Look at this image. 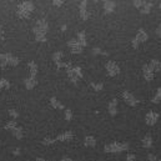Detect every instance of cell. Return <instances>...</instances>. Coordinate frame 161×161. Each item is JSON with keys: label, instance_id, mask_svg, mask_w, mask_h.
<instances>
[{"label": "cell", "instance_id": "cell-1", "mask_svg": "<svg viewBox=\"0 0 161 161\" xmlns=\"http://www.w3.org/2000/svg\"><path fill=\"white\" fill-rule=\"evenodd\" d=\"M49 25L45 19H39L33 28V31L35 34V40L37 43H45L46 41V33H48Z\"/></svg>", "mask_w": 161, "mask_h": 161}, {"label": "cell", "instance_id": "cell-2", "mask_svg": "<svg viewBox=\"0 0 161 161\" xmlns=\"http://www.w3.org/2000/svg\"><path fill=\"white\" fill-rule=\"evenodd\" d=\"M33 10H34L33 1H20L16 6V15L20 19H25L30 16Z\"/></svg>", "mask_w": 161, "mask_h": 161}, {"label": "cell", "instance_id": "cell-3", "mask_svg": "<svg viewBox=\"0 0 161 161\" xmlns=\"http://www.w3.org/2000/svg\"><path fill=\"white\" fill-rule=\"evenodd\" d=\"M20 62V59L18 56H15L11 52H3L0 54V65L1 67L5 66H18Z\"/></svg>", "mask_w": 161, "mask_h": 161}, {"label": "cell", "instance_id": "cell-4", "mask_svg": "<svg viewBox=\"0 0 161 161\" xmlns=\"http://www.w3.org/2000/svg\"><path fill=\"white\" fill-rule=\"evenodd\" d=\"M126 150H129V144L127 142L114 141L104 146L105 152H121V151H126Z\"/></svg>", "mask_w": 161, "mask_h": 161}, {"label": "cell", "instance_id": "cell-5", "mask_svg": "<svg viewBox=\"0 0 161 161\" xmlns=\"http://www.w3.org/2000/svg\"><path fill=\"white\" fill-rule=\"evenodd\" d=\"M4 129L11 131L14 136L16 137V139H19V140L24 137V131H22V129L18 125L16 122L14 121V120H11V121H7V122L5 124V126H4Z\"/></svg>", "mask_w": 161, "mask_h": 161}, {"label": "cell", "instance_id": "cell-6", "mask_svg": "<svg viewBox=\"0 0 161 161\" xmlns=\"http://www.w3.org/2000/svg\"><path fill=\"white\" fill-rule=\"evenodd\" d=\"M66 73H67V77H69V80L71 82H74V84H76V82L82 77V73H81V67L80 66H71V67H69V69L66 70Z\"/></svg>", "mask_w": 161, "mask_h": 161}, {"label": "cell", "instance_id": "cell-7", "mask_svg": "<svg viewBox=\"0 0 161 161\" xmlns=\"http://www.w3.org/2000/svg\"><path fill=\"white\" fill-rule=\"evenodd\" d=\"M147 34L145 33V30L144 29H140L137 31V34H136V36L132 39V41H131V45H132V48L134 49H136L137 46H139V44L140 43H144V41H146L147 40Z\"/></svg>", "mask_w": 161, "mask_h": 161}, {"label": "cell", "instance_id": "cell-8", "mask_svg": "<svg viewBox=\"0 0 161 161\" xmlns=\"http://www.w3.org/2000/svg\"><path fill=\"white\" fill-rule=\"evenodd\" d=\"M105 67H106L109 76H116V75H119V73H120V67L115 61H107Z\"/></svg>", "mask_w": 161, "mask_h": 161}, {"label": "cell", "instance_id": "cell-9", "mask_svg": "<svg viewBox=\"0 0 161 161\" xmlns=\"http://www.w3.org/2000/svg\"><path fill=\"white\" fill-rule=\"evenodd\" d=\"M122 99L125 100V103L127 105H130V106H136V105L139 104V100L130 91H124L122 92Z\"/></svg>", "mask_w": 161, "mask_h": 161}, {"label": "cell", "instance_id": "cell-10", "mask_svg": "<svg viewBox=\"0 0 161 161\" xmlns=\"http://www.w3.org/2000/svg\"><path fill=\"white\" fill-rule=\"evenodd\" d=\"M79 14H80V18L82 20H88L90 16V13L88 11V3L85 0L80 1V4H79Z\"/></svg>", "mask_w": 161, "mask_h": 161}, {"label": "cell", "instance_id": "cell-11", "mask_svg": "<svg viewBox=\"0 0 161 161\" xmlns=\"http://www.w3.org/2000/svg\"><path fill=\"white\" fill-rule=\"evenodd\" d=\"M67 46L70 48V50H71V52H73V54H81L82 49H84L80 44L77 43L76 39H71L69 43H67Z\"/></svg>", "mask_w": 161, "mask_h": 161}, {"label": "cell", "instance_id": "cell-12", "mask_svg": "<svg viewBox=\"0 0 161 161\" xmlns=\"http://www.w3.org/2000/svg\"><path fill=\"white\" fill-rule=\"evenodd\" d=\"M159 118H160V115L157 114V112L150 111V112H147V114H146V116H145V121H146V124H147V125L152 126V125H155V124L157 122Z\"/></svg>", "mask_w": 161, "mask_h": 161}, {"label": "cell", "instance_id": "cell-13", "mask_svg": "<svg viewBox=\"0 0 161 161\" xmlns=\"http://www.w3.org/2000/svg\"><path fill=\"white\" fill-rule=\"evenodd\" d=\"M73 137H74V134L71 132V131H64V132L61 134H59L55 139V142L56 141H70V140H73Z\"/></svg>", "mask_w": 161, "mask_h": 161}, {"label": "cell", "instance_id": "cell-14", "mask_svg": "<svg viewBox=\"0 0 161 161\" xmlns=\"http://www.w3.org/2000/svg\"><path fill=\"white\" fill-rule=\"evenodd\" d=\"M142 75H144L146 81H152L154 80V71L150 69L147 64H145V65L142 66Z\"/></svg>", "mask_w": 161, "mask_h": 161}, {"label": "cell", "instance_id": "cell-15", "mask_svg": "<svg viewBox=\"0 0 161 161\" xmlns=\"http://www.w3.org/2000/svg\"><path fill=\"white\" fill-rule=\"evenodd\" d=\"M109 114L111 116H115L118 114V100L116 99H112L109 103Z\"/></svg>", "mask_w": 161, "mask_h": 161}, {"label": "cell", "instance_id": "cell-16", "mask_svg": "<svg viewBox=\"0 0 161 161\" xmlns=\"http://www.w3.org/2000/svg\"><path fill=\"white\" fill-rule=\"evenodd\" d=\"M24 84H25V88L28 89V90H31L34 89L36 86L37 84V81H36V77H31V76H29V77H26L25 80H24Z\"/></svg>", "mask_w": 161, "mask_h": 161}, {"label": "cell", "instance_id": "cell-17", "mask_svg": "<svg viewBox=\"0 0 161 161\" xmlns=\"http://www.w3.org/2000/svg\"><path fill=\"white\" fill-rule=\"evenodd\" d=\"M28 69H29L30 76H31V77H36V74H37V64L35 61H29L28 62Z\"/></svg>", "mask_w": 161, "mask_h": 161}, {"label": "cell", "instance_id": "cell-18", "mask_svg": "<svg viewBox=\"0 0 161 161\" xmlns=\"http://www.w3.org/2000/svg\"><path fill=\"white\" fill-rule=\"evenodd\" d=\"M142 147H145V149H149V147H151L152 146V137H151V135L150 134H146L144 137H142Z\"/></svg>", "mask_w": 161, "mask_h": 161}, {"label": "cell", "instance_id": "cell-19", "mask_svg": "<svg viewBox=\"0 0 161 161\" xmlns=\"http://www.w3.org/2000/svg\"><path fill=\"white\" fill-rule=\"evenodd\" d=\"M147 65H149L150 69L154 71V73H155V71H160L161 70V61H159V60H156V59H152L151 61L147 64Z\"/></svg>", "mask_w": 161, "mask_h": 161}, {"label": "cell", "instance_id": "cell-20", "mask_svg": "<svg viewBox=\"0 0 161 161\" xmlns=\"http://www.w3.org/2000/svg\"><path fill=\"white\" fill-rule=\"evenodd\" d=\"M115 7H116L115 1H105L104 3V10H105V13H107V14L112 13V11L115 10Z\"/></svg>", "mask_w": 161, "mask_h": 161}, {"label": "cell", "instance_id": "cell-21", "mask_svg": "<svg viewBox=\"0 0 161 161\" xmlns=\"http://www.w3.org/2000/svg\"><path fill=\"white\" fill-rule=\"evenodd\" d=\"M76 40H77V43L80 44L82 48L88 45V43H86V34H85V31H80V33H79Z\"/></svg>", "mask_w": 161, "mask_h": 161}, {"label": "cell", "instance_id": "cell-22", "mask_svg": "<svg viewBox=\"0 0 161 161\" xmlns=\"http://www.w3.org/2000/svg\"><path fill=\"white\" fill-rule=\"evenodd\" d=\"M50 104H51V106L55 107V109H60V110H62V109H64V105L60 103V101L56 99L55 96H51L50 97Z\"/></svg>", "mask_w": 161, "mask_h": 161}, {"label": "cell", "instance_id": "cell-23", "mask_svg": "<svg viewBox=\"0 0 161 161\" xmlns=\"http://www.w3.org/2000/svg\"><path fill=\"white\" fill-rule=\"evenodd\" d=\"M84 144H85V146H91L92 147V146L96 145V140H95L94 136H91V135H88L84 140Z\"/></svg>", "mask_w": 161, "mask_h": 161}, {"label": "cell", "instance_id": "cell-24", "mask_svg": "<svg viewBox=\"0 0 161 161\" xmlns=\"http://www.w3.org/2000/svg\"><path fill=\"white\" fill-rule=\"evenodd\" d=\"M151 7H152V3H147V1H145L144 3V5H142L140 7V11L142 14H149L150 13V10H151Z\"/></svg>", "mask_w": 161, "mask_h": 161}, {"label": "cell", "instance_id": "cell-25", "mask_svg": "<svg viewBox=\"0 0 161 161\" xmlns=\"http://www.w3.org/2000/svg\"><path fill=\"white\" fill-rule=\"evenodd\" d=\"M61 58H62L61 51H56V52H54V55H52V60H54V62L56 65H59V64L61 62Z\"/></svg>", "mask_w": 161, "mask_h": 161}, {"label": "cell", "instance_id": "cell-26", "mask_svg": "<svg viewBox=\"0 0 161 161\" xmlns=\"http://www.w3.org/2000/svg\"><path fill=\"white\" fill-rule=\"evenodd\" d=\"M90 86H91L95 91H100V90H103L104 84L103 82H90Z\"/></svg>", "mask_w": 161, "mask_h": 161}, {"label": "cell", "instance_id": "cell-27", "mask_svg": "<svg viewBox=\"0 0 161 161\" xmlns=\"http://www.w3.org/2000/svg\"><path fill=\"white\" fill-rule=\"evenodd\" d=\"M10 88V82L6 79H0V91L3 89H9Z\"/></svg>", "mask_w": 161, "mask_h": 161}, {"label": "cell", "instance_id": "cell-28", "mask_svg": "<svg viewBox=\"0 0 161 161\" xmlns=\"http://www.w3.org/2000/svg\"><path fill=\"white\" fill-rule=\"evenodd\" d=\"M160 100H161V88L157 89L156 95L152 97V103H154V104H157V103H160Z\"/></svg>", "mask_w": 161, "mask_h": 161}, {"label": "cell", "instance_id": "cell-29", "mask_svg": "<svg viewBox=\"0 0 161 161\" xmlns=\"http://www.w3.org/2000/svg\"><path fill=\"white\" fill-rule=\"evenodd\" d=\"M55 142V139L54 137H45L44 140H43V144L44 145H51V144H54Z\"/></svg>", "mask_w": 161, "mask_h": 161}, {"label": "cell", "instance_id": "cell-30", "mask_svg": "<svg viewBox=\"0 0 161 161\" xmlns=\"http://www.w3.org/2000/svg\"><path fill=\"white\" fill-rule=\"evenodd\" d=\"M65 119L67 120V121H70V120L73 119V111H71L70 109H66L65 110Z\"/></svg>", "mask_w": 161, "mask_h": 161}, {"label": "cell", "instance_id": "cell-31", "mask_svg": "<svg viewBox=\"0 0 161 161\" xmlns=\"http://www.w3.org/2000/svg\"><path fill=\"white\" fill-rule=\"evenodd\" d=\"M92 51H94V54H103V55H107V52H106V51H103L100 48H94V49H92Z\"/></svg>", "mask_w": 161, "mask_h": 161}, {"label": "cell", "instance_id": "cell-32", "mask_svg": "<svg viewBox=\"0 0 161 161\" xmlns=\"http://www.w3.org/2000/svg\"><path fill=\"white\" fill-rule=\"evenodd\" d=\"M126 161H137V160H136V156H135L134 154L129 152L127 154V156H126Z\"/></svg>", "mask_w": 161, "mask_h": 161}, {"label": "cell", "instance_id": "cell-33", "mask_svg": "<svg viewBox=\"0 0 161 161\" xmlns=\"http://www.w3.org/2000/svg\"><path fill=\"white\" fill-rule=\"evenodd\" d=\"M144 3L145 1H142V0H136V1H134V6L137 7V9H140V7L144 5Z\"/></svg>", "mask_w": 161, "mask_h": 161}, {"label": "cell", "instance_id": "cell-34", "mask_svg": "<svg viewBox=\"0 0 161 161\" xmlns=\"http://www.w3.org/2000/svg\"><path fill=\"white\" fill-rule=\"evenodd\" d=\"M9 115L11 116V118H18L19 114L16 110H14V109H11V110H9Z\"/></svg>", "mask_w": 161, "mask_h": 161}, {"label": "cell", "instance_id": "cell-35", "mask_svg": "<svg viewBox=\"0 0 161 161\" xmlns=\"http://www.w3.org/2000/svg\"><path fill=\"white\" fill-rule=\"evenodd\" d=\"M62 4H64L62 0H54V1H52V5L54 6H61Z\"/></svg>", "mask_w": 161, "mask_h": 161}, {"label": "cell", "instance_id": "cell-36", "mask_svg": "<svg viewBox=\"0 0 161 161\" xmlns=\"http://www.w3.org/2000/svg\"><path fill=\"white\" fill-rule=\"evenodd\" d=\"M147 159H149L150 161H156V160H157V157H156L155 155H154V154H149V155H147Z\"/></svg>", "mask_w": 161, "mask_h": 161}, {"label": "cell", "instance_id": "cell-37", "mask_svg": "<svg viewBox=\"0 0 161 161\" xmlns=\"http://www.w3.org/2000/svg\"><path fill=\"white\" fill-rule=\"evenodd\" d=\"M156 34H157V35H159V36L161 37V24H160L159 26H157V29H156Z\"/></svg>", "mask_w": 161, "mask_h": 161}, {"label": "cell", "instance_id": "cell-38", "mask_svg": "<svg viewBox=\"0 0 161 161\" xmlns=\"http://www.w3.org/2000/svg\"><path fill=\"white\" fill-rule=\"evenodd\" d=\"M61 161H73V160H71L69 156H64L62 159H61Z\"/></svg>", "mask_w": 161, "mask_h": 161}, {"label": "cell", "instance_id": "cell-39", "mask_svg": "<svg viewBox=\"0 0 161 161\" xmlns=\"http://www.w3.org/2000/svg\"><path fill=\"white\" fill-rule=\"evenodd\" d=\"M3 37H4V31H3L1 25H0V39H3Z\"/></svg>", "mask_w": 161, "mask_h": 161}, {"label": "cell", "instance_id": "cell-40", "mask_svg": "<svg viewBox=\"0 0 161 161\" xmlns=\"http://www.w3.org/2000/svg\"><path fill=\"white\" fill-rule=\"evenodd\" d=\"M13 154H14V155H19V154H20V150H19V149L14 150V151H13Z\"/></svg>", "mask_w": 161, "mask_h": 161}, {"label": "cell", "instance_id": "cell-41", "mask_svg": "<svg viewBox=\"0 0 161 161\" xmlns=\"http://www.w3.org/2000/svg\"><path fill=\"white\" fill-rule=\"evenodd\" d=\"M61 30H62V31H64V30H66V25H62L61 26Z\"/></svg>", "mask_w": 161, "mask_h": 161}, {"label": "cell", "instance_id": "cell-42", "mask_svg": "<svg viewBox=\"0 0 161 161\" xmlns=\"http://www.w3.org/2000/svg\"><path fill=\"white\" fill-rule=\"evenodd\" d=\"M156 161H161V159H160V160H159V159H157V160H156Z\"/></svg>", "mask_w": 161, "mask_h": 161}, {"label": "cell", "instance_id": "cell-43", "mask_svg": "<svg viewBox=\"0 0 161 161\" xmlns=\"http://www.w3.org/2000/svg\"><path fill=\"white\" fill-rule=\"evenodd\" d=\"M160 9H161V4H160Z\"/></svg>", "mask_w": 161, "mask_h": 161}, {"label": "cell", "instance_id": "cell-44", "mask_svg": "<svg viewBox=\"0 0 161 161\" xmlns=\"http://www.w3.org/2000/svg\"><path fill=\"white\" fill-rule=\"evenodd\" d=\"M44 161H46V160H44Z\"/></svg>", "mask_w": 161, "mask_h": 161}]
</instances>
